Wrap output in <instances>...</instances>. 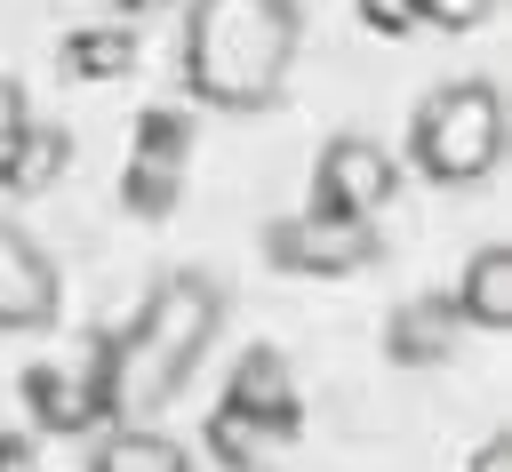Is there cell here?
I'll use <instances>...</instances> for the list:
<instances>
[{"mask_svg": "<svg viewBox=\"0 0 512 472\" xmlns=\"http://www.w3.org/2000/svg\"><path fill=\"white\" fill-rule=\"evenodd\" d=\"M296 0H192L184 8V88L208 112H264L296 72Z\"/></svg>", "mask_w": 512, "mask_h": 472, "instance_id": "cell-1", "label": "cell"}, {"mask_svg": "<svg viewBox=\"0 0 512 472\" xmlns=\"http://www.w3.org/2000/svg\"><path fill=\"white\" fill-rule=\"evenodd\" d=\"M216 320H224V296H216V280H208V272H176V280H160V288H152V304H144V320L112 344L104 400H112L120 416H152L160 400H176V392H184V376L200 368V352H208Z\"/></svg>", "mask_w": 512, "mask_h": 472, "instance_id": "cell-2", "label": "cell"}, {"mask_svg": "<svg viewBox=\"0 0 512 472\" xmlns=\"http://www.w3.org/2000/svg\"><path fill=\"white\" fill-rule=\"evenodd\" d=\"M408 152L432 184H480L504 160V96L488 80H448L416 104L408 120Z\"/></svg>", "mask_w": 512, "mask_h": 472, "instance_id": "cell-3", "label": "cell"}, {"mask_svg": "<svg viewBox=\"0 0 512 472\" xmlns=\"http://www.w3.org/2000/svg\"><path fill=\"white\" fill-rule=\"evenodd\" d=\"M392 192H400V176L376 136H336L312 168V216H336V224H376V208Z\"/></svg>", "mask_w": 512, "mask_h": 472, "instance_id": "cell-4", "label": "cell"}, {"mask_svg": "<svg viewBox=\"0 0 512 472\" xmlns=\"http://www.w3.org/2000/svg\"><path fill=\"white\" fill-rule=\"evenodd\" d=\"M56 304H64V280L48 248L24 224H0V328H48Z\"/></svg>", "mask_w": 512, "mask_h": 472, "instance_id": "cell-5", "label": "cell"}, {"mask_svg": "<svg viewBox=\"0 0 512 472\" xmlns=\"http://www.w3.org/2000/svg\"><path fill=\"white\" fill-rule=\"evenodd\" d=\"M264 240H272V264H288V272H352V264L376 256L368 224H336V216H312V208L272 224Z\"/></svg>", "mask_w": 512, "mask_h": 472, "instance_id": "cell-6", "label": "cell"}, {"mask_svg": "<svg viewBox=\"0 0 512 472\" xmlns=\"http://www.w3.org/2000/svg\"><path fill=\"white\" fill-rule=\"evenodd\" d=\"M456 320L464 328H512V248H480L456 280Z\"/></svg>", "mask_w": 512, "mask_h": 472, "instance_id": "cell-7", "label": "cell"}, {"mask_svg": "<svg viewBox=\"0 0 512 472\" xmlns=\"http://www.w3.org/2000/svg\"><path fill=\"white\" fill-rule=\"evenodd\" d=\"M64 160H72L64 128H48V120H24V128L0 144V184H8V192H40V184H48Z\"/></svg>", "mask_w": 512, "mask_h": 472, "instance_id": "cell-8", "label": "cell"}, {"mask_svg": "<svg viewBox=\"0 0 512 472\" xmlns=\"http://www.w3.org/2000/svg\"><path fill=\"white\" fill-rule=\"evenodd\" d=\"M88 472H192V456H184L168 432L128 424V432H104V448H96V464H88Z\"/></svg>", "mask_w": 512, "mask_h": 472, "instance_id": "cell-9", "label": "cell"}, {"mask_svg": "<svg viewBox=\"0 0 512 472\" xmlns=\"http://www.w3.org/2000/svg\"><path fill=\"white\" fill-rule=\"evenodd\" d=\"M64 64H72L80 80H112V72L136 64V32H128V24H88V32L64 40Z\"/></svg>", "mask_w": 512, "mask_h": 472, "instance_id": "cell-10", "label": "cell"}, {"mask_svg": "<svg viewBox=\"0 0 512 472\" xmlns=\"http://www.w3.org/2000/svg\"><path fill=\"white\" fill-rule=\"evenodd\" d=\"M408 16L416 24H440V32H472V24L496 16V0H408Z\"/></svg>", "mask_w": 512, "mask_h": 472, "instance_id": "cell-11", "label": "cell"}, {"mask_svg": "<svg viewBox=\"0 0 512 472\" xmlns=\"http://www.w3.org/2000/svg\"><path fill=\"white\" fill-rule=\"evenodd\" d=\"M24 120H32V112H24V80H8V72H0V144H8Z\"/></svg>", "mask_w": 512, "mask_h": 472, "instance_id": "cell-12", "label": "cell"}, {"mask_svg": "<svg viewBox=\"0 0 512 472\" xmlns=\"http://www.w3.org/2000/svg\"><path fill=\"white\" fill-rule=\"evenodd\" d=\"M360 8H368V24H384V32H400V24H416V16H408V0H360Z\"/></svg>", "mask_w": 512, "mask_h": 472, "instance_id": "cell-13", "label": "cell"}, {"mask_svg": "<svg viewBox=\"0 0 512 472\" xmlns=\"http://www.w3.org/2000/svg\"><path fill=\"white\" fill-rule=\"evenodd\" d=\"M472 472H512V440L496 432V440H480V456H472Z\"/></svg>", "mask_w": 512, "mask_h": 472, "instance_id": "cell-14", "label": "cell"}, {"mask_svg": "<svg viewBox=\"0 0 512 472\" xmlns=\"http://www.w3.org/2000/svg\"><path fill=\"white\" fill-rule=\"evenodd\" d=\"M128 8H160V0H128Z\"/></svg>", "mask_w": 512, "mask_h": 472, "instance_id": "cell-15", "label": "cell"}]
</instances>
